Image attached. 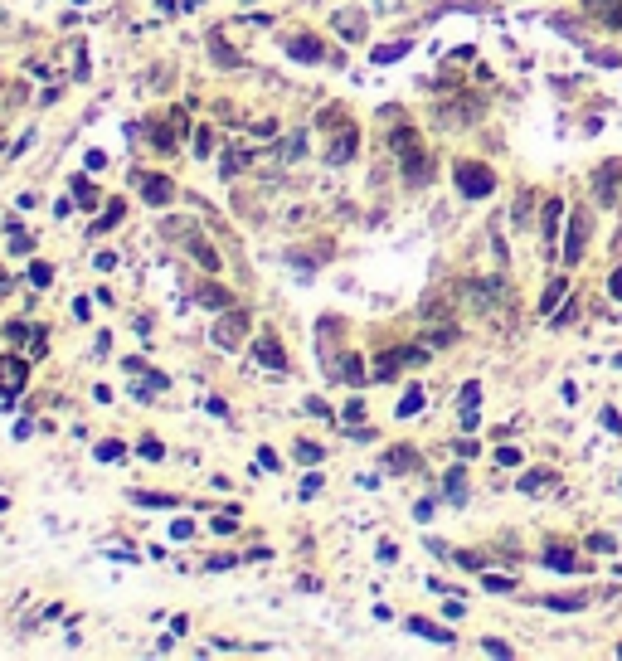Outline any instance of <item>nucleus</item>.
<instances>
[{
    "mask_svg": "<svg viewBox=\"0 0 622 661\" xmlns=\"http://www.w3.org/2000/svg\"><path fill=\"white\" fill-rule=\"evenodd\" d=\"M588 234H593V214H588V209H574V214H569V239H564V263H579V258H584Z\"/></svg>",
    "mask_w": 622,
    "mask_h": 661,
    "instance_id": "obj_3",
    "label": "nucleus"
},
{
    "mask_svg": "<svg viewBox=\"0 0 622 661\" xmlns=\"http://www.w3.org/2000/svg\"><path fill=\"white\" fill-rule=\"evenodd\" d=\"M73 190H78L83 204H97V190H93V185H78V180H73Z\"/></svg>",
    "mask_w": 622,
    "mask_h": 661,
    "instance_id": "obj_36",
    "label": "nucleus"
},
{
    "mask_svg": "<svg viewBox=\"0 0 622 661\" xmlns=\"http://www.w3.org/2000/svg\"><path fill=\"white\" fill-rule=\"evenodd\" d=\"M593 190H598V200H603V204H622V165H617V160L598 165Z\"/></svg>",
    "mask_w": 622,
    "mask_h": 661,
    "instance_id": "obj_5",
    "label": "nucleus"
},
{
    "mask_svg": "<svg viewBox=\"0 0 622 661\" xmlns=\"http://www.w3.org/2000/svg\"><path fill=\"white\" fill-rule=\"evenodd\" d=\"M389 467H394V472H414V467H418V457L399 448V453H389Z\"/></svg>",
    "mask_w": 622,
    "mask_h": 661,
    "instance_id": "obj_22",
    "label": "nucleus"
},
{
    "mask_svg": "<svg viewBox=\"0 0 622 661\" xmlns=\"http://www.w3.org/2000/svg\"><path fill=\"white\" fill-rule=\"evenodd\" d=\"M20 384H25V360H0V394L10 399Z\"/></svg>",
    "mask_w": 622,
    "mask_h": 661,
    "instance_id": "obj_8",
    "label": "nucleus"
},
{
    "mask_svg": "<svg viewBox=\"0 0 622 661\" xmlns=\"http://www.w3.org/2000/svg\"><path fill=\"white\" fill-rule=\"evenodd\" d=\"M447 496H452V501H462V472L447 477Z\"/></svg>",
    "mask_w": 622,
    "mask_h": 661,
    "instance_id": "obj_31",
    "label": "nucleus"
},
{
    "mask_svg": "<svg viewBox=\"0 0 622 661\" xmlns=\"http://www.w3.org/2000/svg\"><path fill=\"white\" fill-rule=\"evenodd\" d=\"M316 491H321V477H316V472H311V477H307V481H302V496H316Z\"/></svg>",
    "mask_w": 622,
    "mask_h": 661,
    "instance_id": "obj_39",
    "label": "nucleus"
},
{
    "mask_svg": "<svg viewBox=\"0 0 622 661\" xmlns=\"http://www.w3.org/2000/svg\"><path fill=\"white\" fill-rule=\"evenodd\" d=\"M477 399H481V384H462V413H477Z\"/></svg>",
    "mask_w": 622,
    "mask_h": 661,
    "instance_id": "obj_21",
    "label": "nucleus"
},
{
    "mask_svg": "<svg viewBox=\"0 0 622 661\" xmlns=\"http://www.w3.org/2000/svg\"><path fill=\"white\" fill-rule=\"evenodd\" d=\"M608 292H612V297L622 302V267H617V272H612V278H608Z\"/></svg>",
    "mask_w": 622,
    "mask_h": 661,
    "instance_id": "obj_37",
    "label": "nucleus"
},
{
    "mask_svg": "<svg viewBox=\"0 0 622 661\" xmlns=\"http://www.w3.org/2000/svg\"><path fill=\"white\" fill-rule=\"evenodd\" d=\"M389 146H394V151L404 156V171H409V180L418 185V180L428 176V156L418 151V136H414V127H399V132L389 136Z\"/></svg>",
    "mask_w": 622,
    "mask_h": 661,
    "instance_id": "obj_1",
    "label": "nucleus"
},
{
    "mask_svg": "<svg viewBox=\"0 0 622 661\" xmlns=\"http://www.w3.org/2000/svg\"><path fill=\"white\" fill-rule=\"evenodd\" d=\"M559 214H564V204H559V200H549V204H545V243H549V248H554V229H559Z\"/></svg>",
    "mask_w": 622,
    "mask_h": 661,
    "instance_id": "obj_16",
    "label": "nucleus"
},
{
    "mask_svg": "<svg viewBox=\"0 0 622 661\" xmlns=\"http://www.w3.org/2000/svg\"><path fill=\"white\" fill-rule=\"evenodd\" d=\"M496 462H501V467H516V462H521V448H501Z\"/></svg>",
    "mask_w": 622,
    "mask_h": 661,
    "instance_id": "obj_29",
    "label": "nucleus"
},
{
    "mask_svg": "<svg viewBox=\"0 0 622 661\" xmlns=\"http://www.w3.org/2000/svg\"><path fill=\"white\" fill-rule=\"evenodd\" d=\"M287 53H292V59H302V64H321V39H292L287 44Z\"/></svg>",
    "mask_w": 622,
    "mask_h": 661,
    "instance_id": "obj_10",
    "label": "nucleus"
},
{
    "mask_svg": "<svg viewBox=\"0 0 622 661\" xmlns=\"http://www.w3.org/2000/svg\"><path fill=\"white\" fill-rule=\"evenodd\" d=\"M545 564H549V569H564V574H569V569H579V560H574V549H559V544H554V549H549V555H545Z\"/></svg>",
    "mask_w": 622,
    "mask_h": 661,
    "instance_id": "obj_14",
    "label": "nucleus"
},
{
    "mask_svg": "<svg viewBox=\"0 0 622 661\" xmlns=\"http://www.w3.org/2000/svg\"><path fill=\"white\" fill-rule=\"evenodd\" d=\"M132 501H141V506H176V501H171V496H151V491H136V496H132Z\"/></svg>",
    "mask_w": 622,
    "mask_h": 661,
    "instance_id": "obj_26",
    "label": "nucleus"
},
{
    "mask_svg": "<svg viewBox=\"0 0 622 661\" xmlns=\"http://www.w3.org/2000/svg\"><path fill=\"white\" fill-rule=\"evenodd\" d=\"M545 481H549V472H525V477H521V491H540Z\"/></svg>",
    "mask_w": 622,
    "mask_h": 661,
    "instance_id": "obj_25",
    "label": "nucleus"
},
{
    "mask_svg": "<svg viewBox=\"0 0 622 661\" xmlns=\"http://www.w3.org/2000/svg\"><path fill=\"white\" fill-rule=\"evenodd\" d=\"M29 283H34V287H49V283H53V267H49V263H34V267H29Z\"/></svg>",
    "mask_w": 622,
    "mask_h": 661,
    "instance_id": "obj_23",
    "label": "nucleus"
},
{
    "mask_svg": "<svg viewBox=\"0 0 622 661\" xmlns=\"http://www.w3.org/2000/svg\"><path fill=\"white\" fill-rule=\"evenodd\" d=\"M117 457H122V443H102L97 448V462H117Z\"/></svg>",
    "mask_w": 622,
    "mask_h": 661,
    "instance_id": "obj_28",
    "label": "nucleus"
},
{
    "mask_svg": "<svg viewBox=\"0 0 622 661\" xmlns=\"http://www.w3.org/2000/svg\"><path fill=\"white\" fill-rule=\"evenodd\" d=\"M243 336H248V316H243V311L219 316V326H214V346H219V350H239Z\"/></svg>",
    "mask_w": 622,
    "mask_h": 661,
    "instance_id": "obj_4",
    "label": "nucleus"
},
{
    "mask_svg": "<svg viewBox=\"0 0 622 661\" xmlns=\"http://www.w3.org/2000/svg\"><path fill=\"white\" fill-rule=\"evenodd\" d=\"M549 608H584V598H545Z\"/></svg>",
    "mask_w": 622,
    "mask_h": 661,
    "instance_id": "obj_33",
    "label": "nucleus"
},
{
    "mask_svg": "<svg viewBox=\"0 0 622 661\" xmlns=\"http://www.w3.org/2000/svg\"><path fill=\"white\" fill-rule=\"evenodd\" d=\"M160 453H165V448H160V443H156V437H146V443H141V457H151V462H156V457H160Z\"/></svg>",
    "mask_w": 622,
    "mask_h": 661,
    "instance_id": "obj_34",
    "label": "nucleus"
},
{
    "mask_svg": "<svg viewBox=\"0 0 622 661\" xmlns=\"http://www.w3.org/2000/svg\"><path fill=\"white\" fill-rule=\"evenodd\" d=\"M584 10H588L593 20H603V25H617V29H622V0H584Z\"/></svg>",
    "mask_w": 622,
    "mask_h": 661,
    "instance_id": "obj_7",
    "label": "nucleus"
},
{
    "mask_svg": "<svg viewBox=\"0 0 622 661\" xmlns=\"http://www.w3.org/2000/svg\"><path fill=\"white\" fill-rule=\"evenodd\" d=\"M360 413H365V404H360V399H350V404H346V423H355Z\"/></svg>",
    "mask_w": 622,
    "mask_h": 661,
    "instance_id": "obj_38",
    "label": "nucleus"
},
{
    "mask_svg": "<svg viewBox=\"0 0 622 661\" xmlns=\"http://www.w3.org/2000/svg\"><path fill=\"white\" fill-rule=\"evenodd\" d=\"M346 156H355V127H346V136L331 146V165H341Z\"/></svg>",
    "mask_w": 622,
    "mask_h": 661,
    "instance_id": "obj_15",
    "label": "nucleus"
},
{
    "mask_svg": "<svg viewBox=\"0 0 622 661\" xmlns=\"http://www.w3.org/2000/svg\"><path fill=\"white\" fill-rule=\"evenodd\" d=\"M409 53V44H384V49H374V64H399Z\"/></svg>",
    "mask_w": 622,
    "mask_h": 661,
    "instance_id": "obj_17",
    "label": "nucleus"
},
{
    "mask_svg": "<svg viewBox=\"0 0 622 661\" xmlns=\"http://www.w3.org/2000/svg\"><path fill=\"white\" fill-rule=\"evenodd\" d=\"M234 525H239V516H234V511H224V516H214V530H219V535H229Z\"/></svg>",
    "mask_w": 622,
    "mask_h": 661,
    "instance_id": "obj_27",
    "label": "nucleus"
},
{
    "mask_svg": "<svg viewBox=\"0 0 622 661\" xmlns=\"http://www.w3.org/2000/svg\"><path fill=\"white\" fill-rule=\"evenodd\" d=\"M399 365H423V350H384L379 365H374V379H394Z\"/></svg>",
    "mask_w": 622,
    "mask_h": 661,
    "instance_id": "obj_6",
    "label": "nucleus"
},
{
    "mask_svg": "<svg viewBox=\"0 0 622 661\" xmlns=\"http://www.w3.org/2000/svg\"><path fill=\"white\" fill-rule=\"evenodd\" d=\"M200 302H204V307H229V292H224V287H204Z\"/></svg>",
    "mask_w": 622,
    "mask_h": 661,
    "instance_id": "obj_24",
    "label": "nucleus"
},
{
    "mask_svg": "<svg viewBox=\"0 0 622 661\" xmlns=\"http://www.w3.org/2000/svg\"><path fill=\"white\" fill-rule=\"evenodd\" d=\"M486 588H491V593H505V588H511V579H505V574H486Z\"/></svg>",
    "mask_w": 622,
    "mask_h": 661,
    "instance_id": "obj_30",
    "label": "nucleus"
},
{
    "mask_svg": "<svg viewBox=\"0 0 622 661\" xmlns=\"http://www.w3.org/2000/svg\"><path fill=\"white\" fill-rule=\"evenodd\" d=\"M253 355H258V365H267V370H282V365H287V355H282V346H277L272 336H263V341L253 346Z\"/></svg>",
    "mask_w": 622,
    "mask_h": 661,
    "instance_id": "obj_9",
    "label": "nucleus"
},
{
    "mask_svg": "<svg viewBox=\"0 0 622 661\" xmlns=\"http://www.w3.org/2000/svg\"><path fill=\"white\" fill-rule=\"evenodd\" d=\"M409 632H418V637H428V642H452V632L438 627V623H428V618H409Z\"/></svg>",
    "mask_w": 622,
    "mask_h": 661,
    "instance_id": "obj_12",
    "label": "nucleus"
},
{
    "mask_svg": "<svg viewBox=\"0 0 622 661\" xmlns=\"http://www.w3.org/2000/svg\"><path fill=\"white\" fill-rule=\"evenodd\" d=\"M564 287H569V283H564V278H554V283L545 287V297H540V307H545V311H554V307H559V297H564Z\"/></svg>",
    "mask_w": 622,
    "mask_h": 661,
    "instance_id": "obj_18",
    "label": "nucleus"
},
{
    "mask_svg": "<svg viewBox=\"0 0 622 661\" xmlns=\"http://www.w3.org/2000/svg\"><path fill=\"white\" fill-rule=\"evenodd\" d=\"M141 190H146V200H151V204H165V200H176V185L165 180V176H151V180H141Z\"/></svg>",
    "mask_w": 622,
    "mask_h": 661,
    "instance_id": "obj_11",
    "label": "nucleus"
},
{
    "mask_svg": "<svg viewBox=\"0 0 622 661\" xmlns=\"http://www.w3.org/2000/svg\"><path fill=\"white\" fill-rule=\"evenodd\" d=\"M297 457H302V462H321V448H316V443H302Z\"/></svg>",
    "mask_w": 622,
    "mask_h": 661,
    "instance_id": "obj_32",
    "label": "nucleus"
},
{
    "mask_svg": "<svg viewBox=\"0 0 622 661\" xmlns=\"http://www.w3.org/2000/svg\"><path fill=\"white\" fill-rule=\"evenodd\" d=\"M112 224H122V200H117V204H107V214L93 224V234H102V229H112Z\"/></svg>",
    "mask_w": 622,
    "mask_h": 661,
    "instance_id": "obj_19",
    "label": "nucleus"
},
{
    "mask_svg": "<svg viewBox=\"0 0 622 661\" xmlns=\"http://www.w3.org/2000/svg\"><path fill=\"white\" fill-rule=\"evenodd\" d=\"M302 146H307V136L297 132V136H287V146H282V151H287V156H302Z\"/></svg>",
    "mask_w": 622,
    "mask_h": 661,
    "instance_id": "obj_35",
    "label": "nucleus"
},
{
    "mask_svg": "<svg viewBox=\"0 0 622 661\" xmlns=\"http://www.w3.org/2000/svg\"><path fill=\"white\" fill-rule=\"evenodd\" d=\"M418 409H423V389H409V394H404V404H399V418H414Z\"/></svg>",
    "mask_w": 622,
    "mask_h": 661,
    "instance_id": "obj_20",
    "label": "nucleus"
},
{
    "mask_svg": "<svg viewBox=\"0 0 622 661\" xmlns=\"http://www.w3.org/2000/svg\"><path fill=\"white\" fill-rule=\"evenodd\" d=\"M457 190H462L467 200H486V195L496 190V176L486 171V165H477V160H462V165H457Z\"/></svg>",
    "mask_w": 622,
    "mask_h": 661,
    "instance_id": "obj_2",
    "label": "nucleus"
},
{
    "mask_svg": "<svg viewBox=\"0 0 622 661\" xmlns=\"http://www.w3.org/2000/svg\"><path fill=\"white\" fill-rule=\"evenodd\" d=\"M335 29H341L346 39H365V20H360L355 10H341V15H335Z\"/></svg>",
    "mask_w": 622,
    "mask_h": 661,
    "instance_id": "obj_13",
    "label": "nucleus"
}]
</instances>
